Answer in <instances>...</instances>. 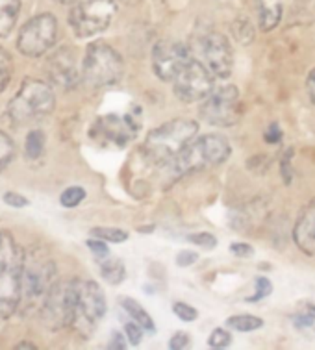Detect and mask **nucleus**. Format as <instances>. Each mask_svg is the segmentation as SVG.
I'll list each match as a JSON object with an SVG mask.
<instances>
[{
  "mask_svg": "<svg viewBox=\"0 0 315 350\" xmlns=\"http://www.w3.org/2000/svg\"><path fill=\"white\" fill-rule=\"evenodd\" d=\"M56 108V95L51 85L38 78H26L8 102L6 119L13 126H32L43 121Z\"/></svg>",
  "mask_w": 315,
  "mask_h": 350,
  "instance_id": "obj_1",
  "label": "nucleus"
},
{
  "mask_svg": "<svg viewBox=\"0 0 315 350\" xmlns=\"http://www.w3.org/2000/svg\"><path fill=\"white\" fill-rule=\"evenodd\" d=\"M232 147L226 137L219 134H210L197 137L178 156H174L171 161L163 163V172L178 178L193 171H202L210 167L221 165L230 158Z\"/></svg>",
  "mask_w": 315,
  "mask_h": 350,
  "instance_id": "obj_2",
  "label": "nucleus"
},
{
  "mask_svg": "<svg viewBox=\"0 0 315 350\" xmlns=\"http://www.w3.org/2000/svg\"><path fill=\"white\" fill-rule=\"evenodd\" d=\"M25 252L8 230H0V319H10L23 299Z\"/></svg>",
  "mask_w": 315,
  "mask_h": 350,
  "instance_id": "obj_3",
  "label": "nucleus"
},
{
  "mask_svg": "<svg viewBox=\"0 0 315 350\" xmlns=\"http://www.w3.org/2000/svg\"><path fill=\"white\" fill-rule=\"evenodd\" d=\"M199 134V124L191 119H173L154 128L145 139L143 152L148 161L167 163L184 150Z\"/></svg>",
  "mask_w": 315,
  "mask_h": 350,
  "instance_id": "obj_4",
  "label": "nucleus"
},
{
  "mask_svg": "<svg viewBox=\"0 0 315 350\" xmlns=\"http://www.w3.org/2000/svg\"><path fill=\"white\" fill-rule=\"evenodd\" d=\"M124 75V59L119 52L104 41L87 46L82 62V78L91 88L115 85Z\"/></svg>",
  "mask_w": 315,
  "mask_h": 350,
  "instance_id": "obj_5",
  "label": "nucleus"
},
{
  "mask_svg": "<svg viewBox=\"0 0 315 350\" xmlns=\"http://www.w3.org/2000/svg\"><path fill=\"white\" fill-rule=\"evenodd\" d=\"M56 284V263L39 249L28 250L23 265V299L30 306L43 304V300Z\"/></svg>",
  "mask_w": 315,
  "mask_h": 350,
  "instance_id": "obj_6",
  "label": "nucleus"
},
{
  "mask_svg": "<svg viewBox=\"0 0 315 350\" xmlns=\"http://www.w3.org/2000/svg\"><path fill=\"white\" fill-rule=\"evenodd\" d=\"M117 13V0H77L69 13L74 36L90 39L108 30Z\"/></svg>",
  "mask_w": 315,
  "mask_h": 350,
  "instance_id": "obj_7",
  "label": "nucleus"
},
{
  "mask_svg": "<svg viewBox=\"0 0 315 350\" xmlns=\"http://www.w3.org/2000/svg\"><path fill=\"white\" fill-rule=\"evenodd\" d=\"M78 280L56 282L41 304V319L46 328L61 330L72 326L77 317Z\"/></svg>",
  "mask_w": 315,
  "mask_h": 350,
  "instance_id": "obj_8",
  "label": "nucleus"
},
{
  "mask_svg": "<svg viewBox=\"0 0 315 350\" xmlns=\"http://www.w3.org/2000/svg\"><path fill=\"white\" fill-rule=\"evenodd\" d=\"M58 39V21L52 13H39L28 21L17 36V51L23 56L39 57L51 51Z\"/></svg>",
  "mask_w": 315,
  "mask_h": 350,
  "instance_id": "obj_9",
  "label": "nucleus"
},
{
  "mask_svg": "<svg viewBox=\"0 0 315 350\" xmlns=\"http://www.w3.org/2000/svg\"><path fill=\"white\" fill-rule=\"evenodd\" d=\"M139 130H141V111L139 108H132L122 115L111 113L98 119L91 135L104 145L124 147L137 137Z\"/></svg>",
  "mask_w": 315,
  "mask_h": 350,
  "instance_id": "obj_10",
  "label": "nucleus"
},
{
  "mask_svg": "<svg viewBox=\"0 0 315 350\" xmlns=\"http://www.w3.org/2000/svg\"><path fill=\"white\" fill-rule=\"evenodd\" d=\"M200 117L213 126H234L239 121V90L236 85H221L200 104Z\"/></svg>",
  "mask_w": 315,
  "mask_h": 350,
  "instance_id": "obj_11",
  "label": "nucleus"
},
{
  "mask_svg": "<svg viewBox=\"0 0 315 350\" xmlns=\"http://www.w3.org/2000/svg\"><path fill=\"white\" fill-rule=\"evenodd\" d=\"M174 95L184 102H202L215 90V75L200 59H191L173 82Z\"/></svg>",
  "mask_w": 315,
  "mask_h": 350,
  "instance_id": "obj_12",
  "label": "nucleus"
},
{
  "mask_svg": "<svg viewBox=\"0 0 315 350\" xmlns=\"http://www.w3.org/2000/svg\"><path fill=\"white\" fill-rule=\"evenodd\" d=\"M106 295L102 287L93 280H78L77 317L72 326L80 332H93V328L106 315Z\"/></svg>",
  "mask_w": 315,
  "mask_h": 350,
  "instance_id": "obj_13",
  "label": "nucleus"
},
{
  "mask_svg": "<svg viewBox=\"0 0 315 350\" xmlns=\"http://www.w3.org/2000/svg\"><path fill=\"white\" fill-rule=\"evenodd\" d=\"M199 59L212 70L215 78H228L234 69V52L230 41L219 32H208L199 39Z\"/></svg>",
  "mask_w": 315,
  "mask_h": 350,
  "instance_id": "obj_14",
  "label": "nucleus"
},
{
  "mask_svg": "<svg viewBox=\"0 0 315 350\" xmlns=\"http://www.w3.org/2000/svg\"><path fill=\"white\" fill-rule=\"evenodd\" d=\"M191 52L178 41H158L152 49V69L161 82H174V78L191 62Z\"/></svg>",
  "mask_w": 315,
  "mask_h": 350,
  "instance_id": "obj_15",
  "label": "nucleus"
},
{
  "mask_svg": "<svg viewBox=\"0 0 315 350\" xmlns=\"http://www.w3.org/2000/svg\"><path fill=\"white\" fill-rule=\"evenodd\" d=\"M49 78L52 83H56L64 90H71L80 80V72L77 67V56L71 49H59L54 56L49 59Z\"/></svg>",
  "mask_w": 315,
  "mask_h": 350,
  "instance_id": "obj_16",
  "label": "nucleus"
},
{
  "mask_svg": "<svg viewBox=\"0 0 315 350\" xmlns=\"http://www.w3.org/2000/svg\"><path fill=\"white\" fill-rule=\"evenodd\" d=\"M293 241L304 254L315 258V198H312L297 217Z\"/></svg>",
  "mask_w": 315,
  "mask_h": 350,
  "instance_id": "obj_17",
  "label": "nucleus"
},
{
  "mask_svg": "<svg viewBox=\"0 0 315 350\" xmlns=\"http://www.w3.org/2000/svg\"><path fill=\"white\" fill-rule=\"evenodd\" d=\"M258 2V23L264 32L275 30L282 19L284 0H256Z\"/></svg>",
  "mask_w": 315,
  "mask_h": 350,
  "instance_id": "obj_18",
  "label": "nucleus"
},
{
  "mask_svg": "<svg viewBox=\"0 0 315 350\" xmlns=\"http://www.w3.org/2000/svg\"><path fill=\"white\" fill-rule=\"evenodd\" d=\"M20 0H0V39L8 38L19 21Z\"/></svg>",
  "mask_w": 315,
  "mask_h": 350,
  "instance_id": "obj_19",
  "label": "nucleus"
},
{
  "mask_svg": "<svg viewBox=\"0 0 315 350\" xmlns=\"http://www.w3.org/2000/svg\"><path fill=\"white\" fill-rule=\"evenodd\" d=\"M121 306L126 310V313H128L130 317L134 319L135 323H139L145 330H148L150 334H154L156 332L154 321H152V317H150V313H148L147 310L137 302V300L130 299V297H122Z\"/></svg>",
  "mask_w": 315,
  "mask_h": 350,
  "instance_id": "obj_20",
  "label": "nucleus"
},
{
  "mask_svg": "<svg viewBox=\"0 0 315 350\" xmlns=\"http://www.w3.org/2000/svg\"><path fill=\"white\" fill-rule=\"evenodd\" d=\"M100 273H102L104 280L111 286H117L126 278V269L119 258H106L100 261Z\"/></svg>",
  "mask_w": 315,
  "mask_h": 350,
  "instance_id": "obj_21",
  "label": "nucleus"
},
{
  "mask_svg": "<svg viewBox=\"0 0 315 350\" xmlns=\"http://www.w3.org/2000/svg\"><path fill=\"white\" fill-rule=\"evenodd\" d=\"M45 152V134L33 128L28 132L26 135V143H25V154L28 159H39Z\"/></svg>",
  "mask_w": 315,
  "mask_h": 350,
  "instance_id": "obj_22",
  "label": "nucleus"
},
{
  "mask_svg": "<svg viewBox=\"0 0 315 350\" xmlns=\"http://www.w3.org/2000/svg\"><path fill=\"white\" fill-rule=\"evenodd\" d=\"M226 326L232 328V330L247 334V332H254L258 330V328H262V326H264V321L260 317H254V315H247V313H245V315H232V317L226 321Z\"/></svg>",
  "mask_w": 315,
  "mask_h": 350,
  "instance_id": "obj_23",
  "label": "nucleus"
},
{
  "mask_svg": "<svg viewBox=\"0 0 315 350\" xmlns=\"http://www.w3.org/2000/svg\"><path fill=\"white\" fill-rule=\"evenodd\" d=\"M91 236L104 239L106 243H124L128 239V232L113 228V226H97V228L91 230Z\"/></svg>",
  "mask_w": 315,
  "mask_h": 350,
  "instance_id": "obj_24",
  "label": "nucleus"
},
{
  "mask_svg": "<svg viewBox=\"0 0 315 350\" xmlns=\"http://www.w3.org/2000/svg\"><path fill=\"white\" fill-rule=\"evenodd\" d=\"M13 156H15V143L4 130H0V172L12 163Z\"/></svg>",
  "mask_w": 315,
  "mask_h": 350,
  "instance_id": "obj_25",
  "label": "nucleus"
},
{
  "mask_svg": "<svg viewBox=\"0 0 315 350\" xmlns=\"http://www.w3.org/2000/svg\"><path fill=\"white\" fill-rule=\"evenodd\" d=\"M13 75V59L4 46H0V95L4 93Z\"/></svg>",
  "mask_w": 315,
  "mask_h": 350,
  "instance_id": "obj_26",
  "label": "nucleus"
},
{
  "mask_svg": "<svg viewBox=\"0 0 315 350\" xmlns=\"http://www.w3.org/2000/svg\"><path fill=\"white\" fill-rule=\"evenodd\" d=\"M85 198V189L84 187H78V185H72L69 189H65L59 197V204L64 208H77L80 204L84 202Z\"/></svg>",
  "mask_w": 315,
  "mask_h": 350,
  "instance_id": "obj_27",
  "label": "nucleus"
},
{
  "mask_svg": "<svg viewBox=\"0 0 315 350\" xmlns=\"http://www.w3.org/2000/svg\"><path fill=\"white\" fill-rule=\"evenodd\" d=\"M230 343H232L230 332H226L225 328H215V330L212 332V336L208 338V345H210V349L213 350L228 349Z\"/></svg>",
  "mask_w": 315,
  "mask_h": 350,
  "instance_id": "obj_28",
  "label": "nucleus"
},
{
  "mask_svg": "<svg viewBox=\"0 0 315 350\" xmlns=\"http://www.w3.org/2000/svg\"><path fill=\"white\" fill-rule=\"evenodd\" d=\"M173 313L182 321H186V323H193L199 317V312L195 310L193 306L186 304V302H174Z\"/></svg>",
  "mask_w": 315,
  "mask_h": 350,
  "instance_id": "obj_29",
  "label": "nucleus"
},
{
  "mask_svg": "<svg viewBox=\"0 0 315 350\" xmlns=\"http://www.w3.org/2000/svg\"><path fill=\"white\" fill-rule=\"evenodd\" d=\"M297 328H315V304H310L303 313L293 317Z\"/></svg>",
  "mask_w": 315,
  "mask_h": 350,
  "instance_id": "obj_30",
  "label": "nucleus"
},
{
  "mask_svg": "<svg viewBox=\"0 0 315 350\" xmlns=\"http://www.w3.org/2000/svg\"><path fill=\"white\" fill-rule=\"evenodd\" d=\"M271 293H273V284L267 278H264V276H260L256 280V293L249 297L247 302H258V300L267 299Z\"/></svg>",
  "mask_w": 315,
  "mask_h": 350,
  "instance_id": "obj_31",
  "label": "nucleus"
},
{
  "mask_svg": "<svg viewBox=\"0 0 315 350\" xmlns=\"http://www.w3.org/2000/svg\"><path fill=\"white\" fill-rule=\"evenodd\" d=\"M87 249L93 252V256H95L98 261L109 258V249L104 239H98V237H95V239H87Z\"/></svg>",
  "mask_w": 315,
  "mask_h": 350,
  "instance_id": "obj_32",
  "label": "nucleus"
},
{
  "mask_svg": "<svg viewBox=\"0 0 315 350\" xmlns=\"http://www.w3.org/2000/svg\"><path fill=\"white\" fill-rule=\"evenodd\" d=\"M187 239L195 245H199L202 249H215L217 247V237L208 234V232H202V234H191L187 236Z\"/></svg>",
  "mask_w": 315,
  "mask_h": 350,
  "instance_id": "obj_33",
  "label": "nucleus"
},
{
  "mask_svg": "<svg viewBox=\"0 0 315 350\" xmlns=\"http://www.w3.org/2000/svg\"><path fill=\"white\" fill-rule=\"evenodd\" d=\"M143 330H145V328H143L139 323H135V321H132V323H128V325H124V334H126L130 345L137 347V345L141 343Z\"/></svg>",
  "mask_w": 315,
  "mask_h": 350,
  "instance_id": "obj_34",
  "label": "nucleus"
},
{
  "mask_svg": "<svg viewBox=\"0 0 315 350\" xmlns=\"http://www.w3.org/2000/svg\"><path fill=\"white\" fill-rule=\"evenodd\" d=\"M191 339L187 336L186 332H176L173 338L169 339V349L171 350H184L189 347Z\"/></svg>",
  "mask_w": 315,
  "mask_h": 350,
  "instance_id": "obj_35",
  "label": "nucleus"
},
{
  "mask_svg": "<svg viewBox=\"0 0 315 350\" xmlns=\"http://www.w3.org/2000/svg\"><path fill=\"white\" fill-rule=\"evenodd\" d=\"M199 260V254L193 252V250H180L178 256H176V265L178 267H189V265H195Z\"/></svg>",
  "mask_w": 315,
  "mask_h": 350,
  "instance_id": "obj_36",
  "label": "nucleus"
},
{
  "mask_svg": "<svg viewBox=\"0 0 315 350\" xmlns=\"http://www.w3.org/2000/svg\"><path fill=\"white\" fill-rule=\"evenodd\" d=\"M4 202H6L8 206H13V208H25V206H28V198L19 195V193L10 191L4 193Z\"/></svg>",
  "mask_w": 315,
  "mask_h": 350,
  "instance_id": "obj_37",
  "label": "nucleus"
},
{
  "mask_svg": "<svg viewBox=\"0 0 315 350\" xmlns=\"http://www.w3.org/2000/svg\"><path fill=\"white\" fill-rule=\"evenodd\" d=\"M230 252L234 256H238V258H251V256H254V249H252L251 245H247V243H232Z\"/></svg>",
  "mask_w": 315,
  "mask_h": 350,
  "instance_id": "obj_38",
  "label": "nucleus"
},
{
  "mask_svg": "<svg viewBox=\"0 0 315 350\" xmlns=\"http://www.w3.org/2000/svg\"><path fill=\"white\" fill-rule=\"evenodd\" d=\"M264 137L267 143L275 145V143H278V141L282 139V130H280V126H278L277 122H273V124H269V128L265 130Z\"/></svg>",
  "mask_w": 315,
  "mask_h": 350,
  "instance_id": "obj_39",
  "label": "nucleus"
},
{
  "mask_svg": "<svg viewBox=\"0 0 315 350\" xmlns=\"http://www.w3.org/2000/svg\"><path fill=\"white\" fill-rule=\"evenodd\" d=\"M108 349H115V350L126 349V341H124V338H122L119 332H113V334H111V339H109Z\"/></svg>",
  "mask_w": 315,
  "mask_h": 350,
  "instance_id": "obj_40",
  "label": "nucleus"
},
{
  "mask_svg": "<svg viewBox=\"0 0 315 350\" xmlns=\"http://www.w3.org/2000/svg\"><path fill=\"white\" fill-rule=\"evenodd\" d=\"M306 90H308L310 100L315 104V69L308 75V80H306Z\"/></svg>",
  "mask_w": 315,
  "mask_h": 350,
  "instance_id": "obj_41",
  "label": "nucleus"
},
{
  "mask_svg": "<svg viewBox=\"0 0 315 350\" xmlns=\"http://www.w3.org/2000/svg\"><path fill=\"white\" fill-rule=\"evenodd\" d=\"M15 350H19V349H36V345L33 343H17L15 347H13Z\"/></svg>",
  "mask_w": 315,
  "mask_h": 350,
  "instance_id": "obj_42",
  "label": "nucleus"
},
{
  "mask_svg": "<svg viewBox=\"0 0 315 350\" xmlns=\"http://www.w3.org/2000/svg\"><path fill=\"white\" fill-rule=\"evenodd\" d=\"M54 2H61V4H65V2H71V0H54Z\"/></svg>",
  "mask_w": 315,
  "mask_h": 350,
  "instance_id": "obj_43",
  "label": "nucleus"
}]
</instances>
